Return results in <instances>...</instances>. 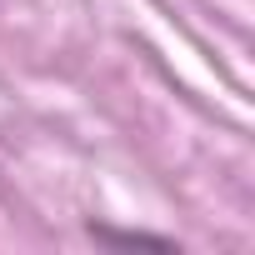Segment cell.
I'll use <instances>...</instances> for the list:
<instances>
[{
    "label": "cell",
    "instance_id": "1",
    "mask_svg": "<svg viewBox=\"0 0 255 255\" xmlns=\"http://www.w3.org/2000/svg\"><path fill=\"white\" fill-rule=\"evenodd\" d=\"M95 240H120V245H170L165 235H150V230H110V225H95Z\"/></svg>",
    "mask_w": 255,
    "mask_h": 255
}]
</instances>
